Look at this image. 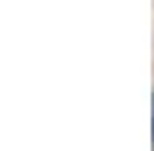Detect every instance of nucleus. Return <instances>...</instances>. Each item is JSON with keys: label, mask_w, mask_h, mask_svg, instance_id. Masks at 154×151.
<instances>
[{"label": "nucleus", "mask_w": 154, "mask_h": 151, "mask_svg": "<svg viewBox=\"0 0 154 151\" xmlns=\"http://www.w3.org/2000/svg\"><path fill=\"white\" fill-rule=\"evenodd\" d=\"M151 130H154V123H151Z\"/></svg>", "instance_id": "obj_1"}]
</instances>
